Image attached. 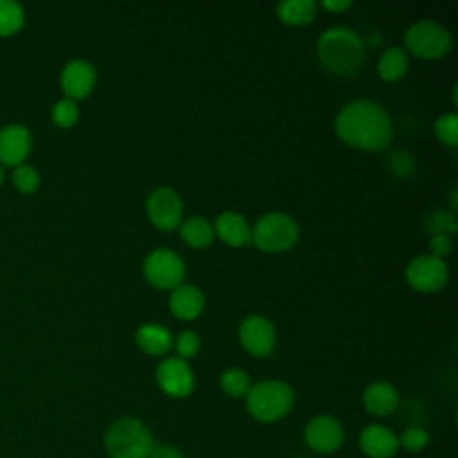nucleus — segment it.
<instances>
[{
  "instance_id": "1",
  "label": "nucleus",
  "mask_w": 458,
  "mask_h": 458,
  "mask_svg": "<svg viewBox=\"0 0 458 458\" xmlns=\"http://www.w3.org/2000/svg\"><path fill=\"white\" fill-rule=\"evenodd\" d=\"M335 129L345 143L363 150L385 148L394 132L388 113L367 98L345 104L335 118Z\"/></svg>"
},
{
  "instance_id": "2",
  "label": "nucleus",
  "mask_w": 458,
  "mask_h": 458,
  "mask_svg": "<svg viewBox=\"0 0 458 458\" xmlns=\"http://www.w3.org/2000/svg\"><path fill=\"white\" fill-rule=\"evenodd\" d=\"M317 54L329 72L349 75L363 61V41L349 27H331L318 38Z\"/></svg>"
},
{
  "instance_id": "3",
  "label": "nucleus",
  "mask_w": 458,
  "mask_h": 458,
  "mask_svg": "<svg viewBox=\"0 0 458 458\" xmlns=\"http://www.w3.org/2000/svg\"><path fill=\"white\" fill-rule=\"evenodd\" d=\"M152 447L148 428L132 417L118 419L106 433V449L111 458H147Z\"/></svg>"
},
{
  "instance_id": "4",
  "label": "nucleus",
  "mask_w": 458,
  "mask_h": 458,
  "mask_svg": "<svg viewBox=\"0 0 458 458\" xmlns=\"http://www.w3.org/2000/svg\"><path fill=\"white\" fill-rule=\"evenodd\" d=\"M245 395L250 415L261 422L279 420L293 406V390L279 379L259 381Z\"/></svg>"
},
{
  "instance_id": "5",
  "label": "nucleus",
  "mask_w": 458,
  "mask_h": 458,
  "mask_svg": "<svg viewBox=\"0 0 458 458\" xmlns=\"http://www.w3.org/2000/svg\"><path fill=\"white\" fill-rule=\"evenodd\" d=\"M297 222L281 211L265 213L250 229L252 242L265 252H279L292 247L297 240Z\"/></svg>"
},
{
  "instance_id": "6",
  "label": "nucleus",
  "mask_w": 458,
  "mask_h": 458,
  "mask_svg": "<svg viewBox=\"0 0 458 458\" xmlns=\"http://www.w3.org/2000/svg\"><path fill=\"white\" fill-rule=\"evenodd\" d=\"M404 43L415 55L437 59L449 52L453 41L449 30L444 25L433 20H419L408 27Z\"/></svg>"
},
{
  "instance_id": "7",
  "label": "nucleus",
  "mask_w": 458,
  "mask_h": 458,
  "mask_svg": "<svg viewBox=\"0 0 458 458\" xmlns=\"http://www.w3.org/2000/svg\"><path fill=\"white\" fill-rule=\"evenodd\" d=\"M143 272L154 286L174 290L182 284L184 263L177 252L170 249H156L145 258Z\"/></svg>"
},
{
  "instance_id": "8",
  "label": "nucleus",
  "mask_w": 458,
  "mask_h": 458,
  "mask_svg": "<svg viewBox=\"0 0 458 458\" xmlns=\"http://www.w3.org/2000/svg\"><path fill=\"white\" fill-rule=\"evenodd\" d=\"M408 283L420 292H435L447 281V265L431 254L417 256L406 268Z\"/></svg>"
},
{
  "instance_id": "9",
  "label": "nucleus",
  "mask_w": 458,
  "mask_h": 458,
  "mask_svg": "<svg viewBox=\"0 0 458 458\" xmlns=\"http://www.w3.org/2000/svg\"><path fill=\"white\" fill-rule=\"evenodd\" d=\"M156 381L172 397H186L193 390L191 369L181 358H165L156 369Z\"/></svg>"
},
{
  "instance_id": "10",
  "label": "nucleus",
  "mask_w": 458,
  "mask_h": 458,
  "mask_svg": "<svg viewBox=\"0 0 458 458\" xmlns=\"http://www.w3.org/2000/svg\"><path fill=\"white\" fill-rule=\"evenodd\" d=\"M147 213L159 229H174L181 222L182 204L172 188L159 186L147 199Z\"/></svg>"
},
{
  "instance_id": "11",
  "label": "nucleus",
  "mask_w": 458,
  "mask_h": 458,
  "mask_svg": "<svg viewBox=\"0 0 458 458\" xmlns=\"http://www.w3.org/2000/svg\"><path fill=\"white\" fill-rule=\"evenodd\" d=\"M304 440L317 453H333L344 442V428L338 419L331 415H318L308 422Z\"/></svg>"
},
{
  "instance_id": "12",
  "label": "nucleus",
  "mask_w": 458,
  "mask_h": 458,
  "mask_svg": "<svg viewBox=\"0 0 458 458\" xmlns=\"http://www.w3.org/2000/svg\"><path fill=\"white\" fill-rule=\"evenodd\" d=\"M240 342L247 352L254 356H267L276 344L272 322L261 315H249L240 324Z\"/></svg>"
},
{
  "instance_id": "13",
  "label": "nucleus",
  "mask_w": 458,
  "mask_h": 458,
  "mask_svg": "<svg viewBox=\"0 0 458 458\" xmlns=\"http://www.w3.org/2000/svg\"><path fill=\"white\" fill-rule=\"evenodd\" d=\"M32 145L30 131L20 123L0 129V165L18 166L29 156Z\"/></svg>"
},
{
  "instance_id": "14",
  "label": "nucleus",
  "mask_w": 458,
  "mask_h": 458,
  "mask_svg": "<svg viewBox=\"0 0 458 458\" xmlns=\"http://www.w3.org/2000/svg\"><path fill=\"white\" fill-rule=\"evenodd\" d=\"M95 86V68L84 59H72L61 72V88L66 98H84Z\"/></svg>"
},
{
  "instance_id": "15",
  "label": "nucleus",
  "mask_w": 458,
  "mask_h": 458,
  "mask_svg": "<svg viewBox=\"0 0 458 458\" xmlns=\"http://www.w3.org/2000/svg\"><path fill=\"white\" fill-rule=\"evenodd\" d=\"M360 447L369 458H392L399 449V438L386 426L370 424L360 435Z\"/></svg>"
},
{
  "instance_id": "16",
  "label": "nucleus",
  "mask_w": 458,
  "mask_h": 458,
  "mask_svg": "<svg viewBox=\"0 0 458 458\" xmlns=\"http://www.w3.org/2000/svg\"><path fill=\"white\" fill-rule=\"evenodd\" d=\"M363 404L369 413L376 417H385L397 408L399 395L394 385H390L388 381H376L365 388Z\"/></svg>"
},
{
  "instance_id": "17",
  "label": "nucleus",
  "mask_w": 458,
  "mask_h": 458,
  "mask_svg": "<svg viewBox=\"0 0 458 458\" xmlns=\"http://www.w3.org/2000/svg\"><path fill=\"white\" fill-rule=\"evenodd\" d=\"M213 231L220 236L222 242L240 247L250 240V229L245 218L236 211H224L216 216Z\"/></svg>"
},
{
  "instance_id": "18",
  "label": "nucleus",
  "mask_w": 458,
  "mask_h": 458,
  "mask_svg": "<svg viewBox=\"0 0 458 458\" xmlns=\"http://www.w3.org/2000/svg\"><path fill=\"white\" fill-rule=\"evenodd\" d=\"M204 308V295L193 284H179L172 290L170 295V310L174 315L184 320H191L200 315Z\"/></svg>"
},
{
  "instance_id": "19",
  "label": "nucleus",
  "mask_w": 458,
  "mask_h": 458,
  "mask_svg": "<svg viewBox=\"0 0 458 458\" xmlns=\"http://www.w3.org/2000/svg\"><path fill=\"white\" fill-rule=\"evenodd\" d=\"M136 344L148 354L161 356L170 351L172 347V335L170 331L156 322H148L138 327L136 331Z\"/></svg>"
},
{
  "instance_id": "20",
  "label": "nucleus",
  "mask_w": 458,
  "mask_h": 458,
  "mask_svg": "<svg viewBox=\"0 0 458 458\" xmlns=\"http://www.w3.org/2000/svg\"><path fill=\"white\" fill-rule=\"evenodd\" d=\"M277 14L290 25H304L317 14V4L313 0H283L277 5Z\"/></svg>"
},
{
  "instance_id": "21",
  "label": "nucleus",
  "mask_w": 458,
  "mask_h": 458,
  "mask_svg": "<svg viewBox=\"0 0 458 458\" xmlns=\"http://www.w3.org/2000/svg\"><path fill=\"white\" fill-rule=\"evenodd\" d=\"M408 70V57L404 48L390 47L386 48L377 63V72L385 81H395L403 77Z\"/></svg>"
},
{
  "instance_id": "22",
  "label": "nucleus",
  "mask_w": 458,
  "mask_h": 458,
  "mask_svg": "<svg viewBox=\"0 0 458 458\" xmlns=\"http://www.w3.org/2000/svg\"><path fill=\"white\" fill-rule=\"evenodd\" d=\"M213 225L202 216H191L181 224V236L191 247H208L213 240Z\"/></svg>"
},
{
  "instance_id": "23",
  "label": "nucleus",
  "mask_w": 458,
  "mask_h": 458,
  "mask_svg": "<svg viewBox=\"0 0 458 458\" xmlns=\"http://www.w3.org/2000/svg\"><path fill=\"white\" fill-rule=\"evenodd\" d=\"M25 13L14 0H0V36H11L23 27Z\"/></svg>"
},
{
  "instance_id": "24",
  "label": "nucleus",
  "mask_w": 458,
  "mask_h": 458,
  "mask_svg": "<svg viewBox=\"0 0 458 458\" xmlns=\"http://www.w3.org/2000/svg\"><path fill=\"white\" fill-rule=\"evenodd\" d=\"M220 386L225 394H229L233 397H240L249 392L250 383H249V376L245 370L233 367V369L224 370V374L220 376Z\"/></svg>"
},
{
  "instance_id": "25",
  "label": "nucleus",
  "mask_w": 458,
  "mask_h": 458,
  "mask_svg": "<svg viewBox=\"0 0 458 458\" xmlns=\"http://www.w3.org/2000/svg\"><path fill=\"white\" fill-rule=\"evenodd\" d=\"M13 182L18 191L32 193L39 186V174L30 165L21 163L13 170Z\"/></svg>"
},
{
  "instance_id": "26",
  "label": "nucleus",
  "mask_w": 458,
  "mask_h": 458,
  "mask_svg": "<svg viewBox=\"0 0 458 458\" xmlns=\"http://www.w3.org/2000/svg\"><path fill=\"white\" fill-rule=\"evenodd\" d=\"M79 118V107L72 98H61L52 107V120L59 127H72Z\"/></svg>"
},
{
  "instance_id": "27",
  "label": "nucleus",
  "mask_w": 458,
  "mask_h": 458,
  "mask_svg": "<svg viewBox=\"0 0 458 458\" xmlns=\"http://www.w3.org/2000/svg\"><path fill=\"white\" fill-rule=\"evenodd\" d=\"M435 132L440 138V141L447 145H456L458 140V116L456 113H444L438 116L435 123Z\"/></svg>"
},
{
  "instance_id": "28",
  "label": "nucleus",
  "mask_w": 458,
  "mask_h": 458,
  "mask_svg": "<svg viewBox=\"0 0 458 458\" xmlns=\"http://www.w3.org/2000/svg\"><path fill=\"white\" fill-rule=\"evenodd\" d=\"M428 442H429L428 431L419 426L408 428L399 438V445H403L408 453H420L428 445Z\"/></svg>"
},
{
  "instance_id": "29",
  "label": "nucleus",
  "mask_w": 458,
  "mask_h": 458,
  "mask_svg": "<svg viewBox=\"0 0 458 458\" xmlns=\"http://www.w3.org/2000/svg\"><path fill=\"white\" fill-rule=\"evenodd\" d=\"M454 229H456V222L451 213L433 211L428 216V231H431L433 234H447L449 236V233H453Z\"/></svg>"
},
{
  "instance_id": "30",
  "label": "nucleus",
  "mask_w": 458,
  "mask_h": 458,
  "mask_svg": "<svg viewBox=\"0 0 458 458\" xmlns=\"http://www.w3.org/2000/svg\"><path fill=\"white\" fill-rule=\"evenodd\" d=\"M199 347H200V340H199V336L193 331H182L175 338V351H177L181 360L195 356Z\"/></svg>"
},
{
  "instance_id": "31",
  "label": "nucleus",
  "mask_w": 458,
  "mask_h": 458,
  "mask_svg": "<svg viewBox=\"0 0 458 458\" xmlns=\"http://www.w3.org/2000/svg\"><path fill=\"white\" fill-rule=\"evenodd\" d=\"M388 166L390 170L395 174V175H408L413 168V161H411V156L406 154L404 150H395L390 159H388Z\"/></svg>"
},
{
  "instance_id": "32",
  "label": "nucleus",
  "mask_w": 458,
  "mask_h": 458,
  "mask_svg": "<svg viewBox=\"0 0 458 458\" xmlns=\"http://www.w3.org/2000/svg\"><path fill=\"white\" fill-rule=\"evenodd\" d=\"M429 249H431V256L442 259L451 250V238L447 234H433L429 242Z\"/></svg>"
},
{
  "instance_id": "33",
  "label": "nucleus",
  "mask_w": 458,
  "mask_h": 458,
  "mask_svg": "<svg viewBox=\"0 0 458 458\" xmlns=\"http://www.w3.org/2000/svg\"><path fill=\"white\" fill-rule=\"evenodd\" d=\"M147 458H184L177 447L172 445H154Z\"/></svg>"
},
{
  "instance_id": "34",
  "label": "nucleus",
  "mask_w": 458,
  "mask_h": 458,
  "mask_svg": "<svg viewBox=\"0 0 458 458\" xmlns=\"http://www.w3.org/2000/svg\"><path fill=\"white\" fill-rule=\"evenodd\" d=\"M322 5L329 11H344L351 5V0H324Z\"/></svg>"
},
{
  "instance_id": "35",
  "label": "nucleus",
  "mask_w": 458,
  "mask_h": 458,
  "mask_svg": "<svg viewBox=\"0 0 458 458\" xmlns=\"http://www.w3.org/2000/svg\"><path fill=\"white\" fill-rule=\"evenodd\" d=\"M2 181H4V170H2V165H0V184H2Z\"/></svg>"
}]
</instances>
